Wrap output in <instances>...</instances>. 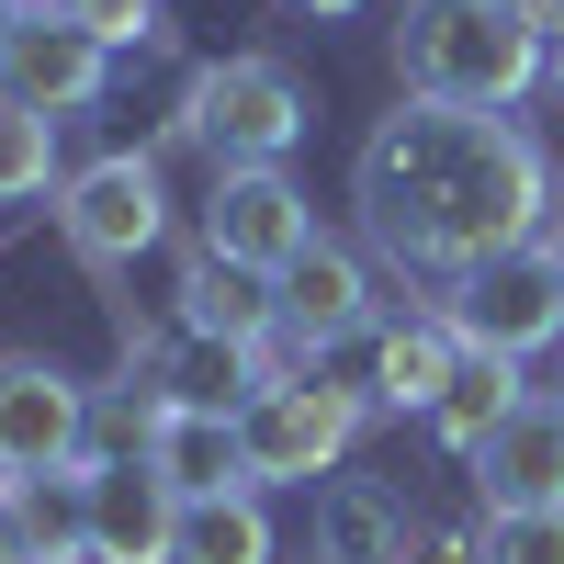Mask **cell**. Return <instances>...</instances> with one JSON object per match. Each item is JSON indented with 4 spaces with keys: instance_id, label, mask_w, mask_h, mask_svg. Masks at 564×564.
Listing matches in <instances>:
<instances>
[{
    "instance_id": "6da1fadb",
    "label": "cell",
    "mask_w": 564,
    "mask_h": 564,
    "mask_svg": "<svg viewBox=\"0 0 564 564\" xmlns=\"http://www.w3.org/2000/svg\"><path fill=\"white\" fill-rule=\"evenodd\" d=\"M553 170L508 113H463V102H395L361 135V226L372 249L406 271H475L497 249L542 238Z\"/></svg>"
},
{
    "instance_id": "7a4b0ae2",
    "label": "cell",
    "mask_w": 564,
    "mask_h": 564,
    "mask_svg": "<svg viewBox=\"0 0 564 564\" xmlns=\"http://www.w3.org/2000/svg\"><path fill=\"white\" fill-rule=\"evenodd\" d=\"M553 45L508 12V0H406L395 12V79L406 102H463V113H508L542 79Z\"/></svg>"
},
{
    "instance_id": "3957f363",
    "label": "cell",
    "mask_w": 564,
    "mask_h": 564,
    "mask_svg": "<svg viewBox=\"0 0 564 564\" xmlns=\"http://www.w3.org/2000/svg\"><path fill=\"white\" fill-rule=\"evenodd\" d=\"M181 135H193L215 170H282L294 135H305V90H294L282 57H215L181 90Z\"/></svg>"
},
{
    "instance_id": "277c9868",
    "label": "cell",
    "mask_w": 564,
    "mask_h": 564,
    "mask_svg": "<svg viewBox=\"0 0 564 564\" xmlns=\"http://www.w3.org/2000/svg\"><path fill=\"white\" fill-rule=\"evenodd\" d=\"M441 316H452V339H463V350L531 361V350L564 339V271H553L542 238H520V249H497V260H475V271H452Z\"/></svg>"
},
{
    "instance_id": "5b68a950",
    "label": "cell",
    "mask_w": 564,
    "mask_h": 564,
    "mask_svg": "<svg viewBox=\"0 0 564 564\" xmlns=\"http://www.w3.org/2000/svg\"><path fill=\"white\" fill-rule=\"evenodd\" d=\"M350 430H361V395H339L327 372L260 384V395L238 406V452H249V486H316V475H339Z\"/></svg>"
},
{
    "instance_id": "8992f818",
    "label": "cell",
    "mask_w": 564,
    "mask_h": 564,
    "mask_svg": "<svg viewBox=\"0 0 564 564\" xmlns=\"http://www.w3.org/2000/svg\"><path fill=\"white\" fill-rule=\"evenodd\" d=\"M57 226H68V249H79L90 271H124L135 249H159V238H170L159 159H135V148H113V159H79V170L57 181Z\"/></svg>"
},
{
    "instance_id": "52a82bcc",
    "label": "cell",
    "mask_w": 564,
    "mask_h": 564,
    "mask_svg": "<svg viewBox=\"0 0 564 564\" xmlns=\"http://www.w3.org/2000/svg\"><path fill=\"white\" fill-rule=\"evenodd\" d=\"M90 452V384L34 350H0V486L45 475V463H79Z\"/></svg>"
},
{
    "instance_id": "ba28073f",
    "label": "cell",
    "mask_w": 564,
    "mask_h": 564,
    "mask_svg": "<svg viewBox=\"0 0 564 564\" xmlns=\"http://www.w3.org/2000/svg\"><path fill=\"white\" fill-rule=\"evenodd\" d=\"M102 79H113V45L68 12H45V0H23L12 45H0V90L34 113H79V102H102Z\"/></svg>"
},
{
    "instance_id": "9c48e42d",
    "label": "cell",
    "mask_w": 564,
    "mask_h": 564,
    "mask_svg": "<svg viewBox=\"0 0 564 564\" xmlns=\"http://www.w3.org/2000/svg\"><path fill=\"white\" fill-rule=\"evenodd\" d=\"M305 238H316V204L282 170H215V204H204V249L215 260H249V271L282 282V260H294Z\"/></svg>"
},
{
    "instance_id": "30bf717a",
    "label": "cell",
    "mask_w": 564,
    "mask_h": 564,
    "mask_svg": "<svg viewBox=\"0 0 564 564\" xmlns=\"http://www.w3.org/2000/svg\"><path fill=\"white\" fill-rule=\"evenodd\" d=\"M181 497L159 486L148 452H90V564H170Z\"/></svg>"
},
{
    "instance_id": "8fae6325",
    "label": "cell",
    "mask_w": 564,
    "mask_h": 564,
    "mask_svg": "<svg viewBox=\"0 0 564 564\" xmlns=\"http://www.w3.org/2000/svg\"><path fill=\"white\" fill-rule=\"evenodd\" d=\"M350 361H361V372H350V395H361V406H395V417L417 406V417H430L441 384L463 372V339H452V316L430 305V316H384Z\"/></svg>"
},
{
    "instance_id": "7c38bea8",
    "label": "cell",
    "mask_w": 564,
    "mask_h": 564,
    "mask_svg": "<svg viewBox=\"0 0 564 564\" xmlns=\"http://www.w3.org/2000/svg\"><path fill=\"white\" fill-rule=\"evenodd\" d=\"M159 463V486L193 508V497H238L249 486V452H238V417L215 406H148V441H135Z\"/></svg>"
},
{
    "instance_id": "4fadbf2b",
    "label": "cell",
    "mask_w": 564,
    "mask_h": 564,
    "mask_svg": "<svg viewBox=\"0 0 564 564\" xmlns=\"http://www.w3.org/2000/svg\"><path fill=\"white\" fill-rule=\"evenodd\" d=\"M486 508H564V395H520V417L475 452Z\"/></svg>"
},
{
    "instance_id": "5bb4252c",
    "label": "cell",
    "mask_w": 564,
    "mask_h": 564,
    "mask_svg": "<svg viewBox=\"0 0 564 564\" xmlns=\"http://www.w3.org/2000/svg\"><path fill=\"white\" fill-rule=\"evenodd\" d=\"M271 294H282V327H305L316 350H327V339H361V327H372V271H361L339 238H305L294 260H282Z\"/></svg>"
},
{
    "instance_id": "9a60e30c",
    "label": "cell",
    "mask_w": 564,
    "mask_h": 564,
    "mask_svg": "<svg viewBox=\"0 0 564 564\" xmlns=\"http://www.w3.org/2000/svg\"><path fill=\"white\" fill-rule=\"evenodd\" d=\"M181 327H193V339L249 350V339H271V327H282V294H271V271L193 249V271H181Z\"/></svg>"
},
{
    "instance_id": "2e32d148",
    "label": "cell",
    "mask_w": 564,
    "mask_h": 564,
    "mask_svg": "<svg viewBox=\"0 0 564 564\" xmlns=\"http://www.w3.org/2000/svg\"><path fill=\"white\" fill-rule=\"evenodd\" d=\"M0 497H12V531H23L34 564H79L90 553V452L79 463H45V475L0 486Z\"/></svg>"
},
{
    "instance_id": "e0dca14e",
    "label": "cell",
    "mask_w": 564,
    "mask_h": 564,
    "mask_svg": "<svg viewBox=\"0 0 564 564\" xmlns=\"http://www.w3.org/2000/svg\"><path fill=\"white\" fill-rule=\"evenodd\" d=\"M520 361H497V350H463V372H452V384H441V406H430V430H441V452H463V463H475L497 430H508V417H520Z\"/></svg>"
},
{
    "instance_id": "ac0fdd59",
    "label": "cell",
    "mask_w": 564,
    "mask_h": 564,
    "mask_svg": "<svg viewBox=\"0 0 564 564\" xmlns=\"http://www.w3.org/2000/svg\"><path fill=\"white\" fill-rule=\"evenodd\" d=\"M316 564H406V520L384 486H327L316 497Z\"/></svg>"
},
{
    "instance_id": "d6986e66",
    "label": "cell",
    "mask_w": 564,
    "mask_h": 564,
    "mask_svg": "<svg viewBox=\"0 0 564 564\" xmlns=\"http://www.w3.org/2000/svg\"><path fill=\"white\" fill-rule=\"evenodd\" d=\"M170 564H271V508H260V486H238V497H193V508H181Z\"/></svg>"
},
{
    "instance_id": "ffe728a7",
    "label": "cell",
    "mask_w": 564,
    "mask_h": 564,
    "mask_svg": "<svg viewBox=\"0 0 564 564\" xmlns=\"http://www.w3.org/2000/svg\"><path fill=\"white\" fill-rule=\"evenodd\" d=\"M45 181H57V113L0 90V204H34Z\"/></svg>"
},
{
    "instance_id": "44dd1931",
    "label": "cell",
    "mask_w": 564,
    "mask_h": 564,
    "mask_svg": "<svg viewBox=\"0 0 564 564\" xmlns=\"http://www.w3.org/2000/svg\"><path fill=\"white\" fill-rule=\"evenodd\" d=\"M475 553L486 564H564V508H486Z\"/></svg>"
},
{
    "instance_id": "7402d4cb",
    "label": "cell",
    "mask_w": 564,
    "mask_h": 564,
    "mask_svg": "<svg viewBox=\"0 0 564 564\" xmlns=\"http://www.w3.org/2000/svg\"><path fill=\"white\" fill-rule=\"evenodd\" d=\"M45 12H68V23H90L102 45H135V34L159 23V0H45Z\"/></svg>"
},
{
    "instance_id": "603a6c76",
    "label": "cell",
    "mask_w": 564,
    "mask_h": 564,
    "mask_svg": "<svg viewBox=\"0 0 564 564\" xmlns=\"http://www.w3.org/2000/svg\"><path fill=\"white\" fill-rule=\"evenodd\" d=\"M406 564H486V553L452 542V531H406Z\"/></svg>"
},
{
    "instance_id": "cb8c5ba5",
    "label": "cell",
    "mask_w": 564,
    "mask_h": 564,
    "mask_svg": "<svg viewBox=\"0 0 564 564\" xmlns=\"http://www.w3.org/2000/svg\"><path fill=\"white\" fill-rule=\"evenodd\" d=\"M508 12H520V23L542 34V45H564V0H508Z\"/></svg>"
},
{
    "instance_id": "d4e9b609",
    "label": "cell",
    "mask_w": 564,
    "mask_h": 564,
    "mask_svg": "<svg viewBox=\"0 0 564 564\" xmlns=\"http://www.w3.org/2000/svg\"><path fill=\"white\" fill-rule=\"evenodd\" d=\"M0 564H34V553H23V531H12V497H0Z\"/></svg>"
},
{
    "instance_id": "484cf974",
    "label": "cell",
    "mask_w": 564,
    "mask_h": 564,
    "mask_svg": "<svg viewBox=\"0 0 564 564\" xmlns=\"http://www.w3.org/2000/svg\"><path fill=\"white\" fill-rule=\"evenodd\" d=\"M294 12H361V0H294Z\"/></svg>"
},
{
    "instance_id": "4316f807",
    "label": "cell",
    "mask_w": 564,
    "mask_h": 564,
    "mask_svg": "<svg viewBox=\"0 0 564 564\" xmlns=\"http://www.w3.org/2000/svg\"><path fill=\"white\" fill-rule=\"evenodd\" d=\"M12 23H23V0H0V45H12Z\"/></svg>"
},
{
    "instance_id": "83f0119b",
    "label": "cell",
    "mask_w": 564,
    "mask_h": 564,
    "mask_svg": "<svg viewBox=\"0 0 564 564\" xmlns=\"http://www.w3.org/2000/svg\"><path fill=\"white\" fill-rule=\"evenodd\" d=\"M542 68H553V90H564V45H553V57H542Z\"/></svg>"
},
{
    "instance_id": "f1b7e54d",
    "label": "cell",
    "mask_w": 564,
    "mask_h": 564,
    "mask_svg": "<svg viewBox=\"0 0 564 564\" xmlns=\"http://www.w3.org/2000/svg\"><path fill=\"white\" fill-rule=\"evenodd\" d=\"M542 249H553V271H564V226H553V238H542Z\"/></svg>"
}]
</instances>
